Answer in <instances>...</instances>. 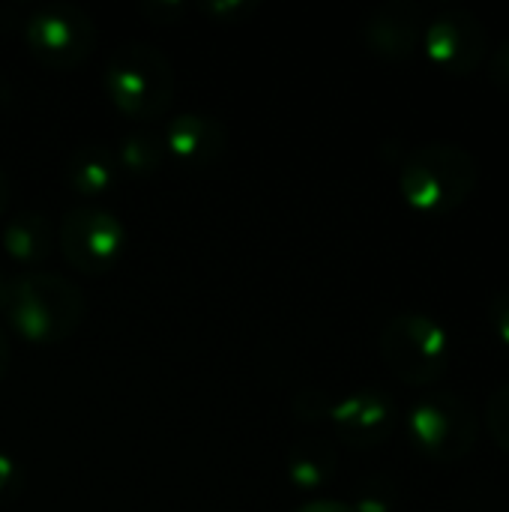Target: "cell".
Masks as SVG:
<instances>
[{"instance_id":"obj_15","label":"cell","mask_w":509,"mask_h":512,"mask_svg":"<svg viewBox=\"0 0 509 512\" xmlns=\"http://www.w3.org/2000/svg\"><path fill=\"white\" fill-rule=\"evenodd\" d=\"M117 165L120 171L126 174H135V177H144V174H153L162 168L168 150H165V138L153 129H135L129 135L120 138V147H117Z\"/></svg>"},{"instance_id":"obj_20","label":"cell","mask_w":509,"mask_h":512,"mask_svg":"<svg viewBox=\"0 0 509 512\" xmlns=\"http://www.w3.org/2000/svg\"><path fill=\"white\" fill-rule=\"evenodd\" d=\"M258 9V0H210V3H201V12L219 18V21H237V18H246L249 12Z\"/></svg>"},{"instance_id":"obj_16","label":"cell","mask_w":509,"mask_h":512,"mask_svg":"<svg viewBox=\"0 0 509 512\" xmlns=\"http://www.w3.org/2000/svg\"><path fill=\"white\" fill-rule=\"evenodd\" d=\"M483 426L492 435V441L509 456V381L489 393L483 408Z\"/></svg>"},{"instance_id":"obj_17","label":"cell","mask_w":509,"mask_h":512,"mask_svg":"<svg viewBox=\"0 0 509 512\" xmlns=\"http://www.w3.org/2000/svg\"><path fill=\"white\" fill-rule=\"evenodd\" d=\"M396 507V489L384 477H372L357 486L351 510L354 512H393Z\"/></svg>"},{"instance_id":"obj_7","label":"cell","mask_w":509,"mask_h":512,"mask_svg":"<svg viewBox=\"0 0 509 512\" xmlns=\"http://www.w3.org/2000/svg\"><path fill=\"white\" fill-rule=\"evenodd\" d=\"M57 246L63 258L84 276H102L117 267L126 249L123 222L96 204L72 207L57 228Z\"/></svg>"},{"instance_id":"obj_1","label":"cell","mask_w":509,"mask_h":512,"mask_svg":"<svg viewBox=\"0 0 509 512\" xmlns=\"http://www.w3.org/2000/svg\"><path fill=\"white\" fill-rule=\"evenodd\" d=\"M477 156L453 141L414 147L399 165V192L408 207L426 216H447L477 189Z\"/></svg>"},{"instance_id":"obj_12","label":"cell","mask_w":509,"mask_h":512,"mask_svg":"<svg viewBox=\"0 0 509 512\" xmlns=\"http://www.w3.org/2000/svg\"><path fill=\"white\" fill-rule=\"evenodd\" d=\"M57 237L45 213L24 210L3 222V252L21 267H39L48 261Z\"/></svg>"},{"instance_id":"obj_9","label":"cell","mask_w":509,"mask_h":512,"mask_svg":"<svg viewBox=\"0 0 509 512\" xmlns=\"http://www.w3.org/2000/svg\"><path fill=\"white\" fill-rule=\"evenodd\" d=\"M330 423L342 444L351 450H375L396 432L399 411L390 393L366 387L339 402H333Z\"/></svg>"},{"instance_id":"obj_21","label":"cell","mask_w":509,"mask_h":512,"mask_svg":"<svg viewBox=\"0 0 509 512\" xmlns=\"http://www.w3.org/2000/svg\"><path fill=\"white\" fill-rule=\"evenodd\" d=\"M489 324H492L495 336L509 348V288H501L498 294H492V300H489Z\"/></svg>"},{"instance_id":"obj_24","label":"cell","mask_w":509,"mask_h":512,"mask_svg":"<svg viewBox=\"0 0 509 512\" xmlns=\"http://www.w3.org/2000/svg\"><path fill=\"white\" fill-rule=\"evenodd\" d=\"M294 512H354L351 504L345 501H333V498H315V501H306L300 504Z\"/></svg>"},{"instance_id":"obj_19","label":"cell","mask_w":509,"mask_h":512,"mask_svg":"<svg viewBox=\"0 0 509 512\" xmlns=\"http://www.w3.org/2000/svg\"><path fill=\"white\" fill-rule=\"evenodd\" d=\"M24 489V468L9 453H0V507L12 504Z\"/></svg>"},{"instance_id":"obj_23","label":"cell","mask_w":509,"mask_h":512,"mask_svg":"<svg viewBox=\"0 0 509 512\" xmlns=\"http://www.w3.org/2000/svg\"><path fill=\"white\" fill-rule=\"evenodd\" d=\"M141 12L150 15V18L159 21V24H168V21H174L177 15H183L186 6H183L180 0H171V3H168V0H159V3H144Z\"/></svg>"},{"instance_id":"obj_6","label":"cell","mask_w":509,"mask_h":512,"mask_svg":"<svg viewBox=\"0 0 509 512\" xmlns=\"http://www.w3.org/2000/svg\"><path fill=\"white\" fill-rule=\"evenodd\" d=\"M24 45L48 69H75L96 48V24L78 3H42L24 18Z\"/></svg>"},{"instance_id":"obj_22","label":"cell","mask_w":509,"mask_h":512,"mask_svg":"<svg viewBox=\"0 0 509 512\" xmlns=\"http://www.w3.org/2000/svg\"><path fill=\"white\" fill-rule=\"evenodd\" d=\"M489 78L495 81V87L509 96V39H501L489 57Z\"/></svg>"},{"instance_id":"obj_27","label":"cell","mask_w":509,"mask_h":512,"mask_svg":"<svg viewBox=\"0 0 509 512\" xmlns=\"http://www.w3.org/2000/svg\"><path fill=\"white\" fill-rule=\"evenodd\" d=\"M6 285H9V279H3V273H0V312L6 306Z\"/></svg>"},{"instance_id":"obj_10","label":"cell","mask_w":509,"mask_h":512,"mask_svg":"<svg viewBox=\"0 0 509 512\" xmlns=\"http://www.w3.org/2000/svg\"><path fill=\"white\" fill-rule=\"evenodd\" d=\"M426 15L414 0H387L363 21V42L384 60H408L423 45Z\"/></svg>"},{"instance_id":"obj_8","label":"cell","mask_w":509,"mask_h":512,"mask_svg":"<svg viewBox=\"0 0 509 512\" xmlns=\"http://www.w3.org/2000/svg\"><path fill=\"white\" fill-rule=\"evenodd\" d=\"M423 51L441 72L471 75L489 54V30L471 9L447 6L426 21Z\"/></svg>"},{"instance_id":"obj_18","label":"cell","mask_w":509,"mask_h":512,"mask_svg":"<svg viewBox=\"0 0 509 512\" xmlns=\"http://www.w3.org/2000/svg\"><path fill=\"white\" fill-rule=\"evenodd\" d=\"M333 402H336V399H330V393L309 387V390H303V393L294 399V408H291V411H294V417L303 420V423H321V420H330Z\"/></svg>"},{"instance_id":"obj_11","label":"cell","mask_w":509,"mask_h":512,"mask_svg":"<svg viewBox=\"0 0 509 512\" xmlns=\"http://www.w3.org/2000/svg\"><path fill=\"white\" fill-rule=\"evenodd\" d=\"M165 150L180 168H210L228 150V126L210 114H177L165 129Z\"/></svg>"},{"instance_id":"obj_2","label":"cell","mask_w":509,"mask_h":512,"mask_svg":"<svg viewBox=\"0 0 509 512\" xmlns=\"http://www.w3.org/2000/svg\"><path fill=\"white\" fill-rule=\"evenodd\" d=\"M12 330L33 345H57L69 339L87 312L84 294L60 273L27 270L9 279L6 306Z\"/></svg>"},{"instance_id":"obj_13","label":"cell","mask_w":509,"mask_h":512,"mask_svg":"<svg viewBox=\"0 0 509 512\" xmlns=\"http://www.w3.org/2000/svg\"><path fill=\"white\" fill-rule=\"evenodd\" d=\"M285 468H288V480L297 489L315 492V489H324L336 477L339 453H336V447L327 438L309 435V438H300L288 450V465Z\"/></svg>"},{"instance_id":"obj_26","label":"cell","mask_w":509,"mask_h":512,"mask_svg":"<svg viewBox=\"0 0 509 512\" xmlns=\"http://www.w3.org/2000/svg\"><path fill=\"white\" fill-rule=\"evenodd\" d=\"M6 207H9V174L0 168V219L6 213Z\"/></svg>"},{"instance_id":"obj_4","label":"cell","mask_w":509,"mask_h":512,"mask_svg":"<svg viewBox=\"0 0 509 512\" xmlns=\"http://www.w3.org/2000/svg\"><path fill=\"white\" fill-rule=\"evenodd\" d=\"M378 351L387 369L411 387H432L450 369V333L426 312L393 315L378 336Z\"/></svg>"},{"instance_id":"obj_5","label":"cell","mask_w":509,"mask_h":512,"mask_svg":"<svg viewBox=\"0 0 509 512\" xmlns=\"http://www.w3.org/2000/svg\"><path fill=\"white\" fill-rule=\"evenodd\" d=\"M408 438L429 462L465 459L480 435V420L471 402L453 390H429L408 411Z\"/></svg>"},{"instance_id":"obj_14","label":"cell","mask_w":509,"mask_h":512,"mask_svg":"<svg viewBox=\"0 0 509 512\" xmlns=\"http://www.w3.org/2000/svg\"><path fill=\"white\" fill-rule=\"evenodd\" d=\"M117 177H120L117 156L102 144H84L66 162V183L84 198H99L111 192Z\"/></svg>"},{"instance_id":"obj_25","label":"cell","mask_w":509,"mask_h":512,"mask_svg":"<svg viewBox=\"0 0 509 512\" xmlns=\"http://www.w3.org/2000/svg\"><path fill=\"white\" fill-rule=\"evenodd\" d=\"M9 339H6V333L0 330V381L6 378V372H9Z\"/></svg>"},{"instance_id":"obj_3","label":"cell","mask_w":509,"mask_h":512,"mask_svg":"<svg viewBox=\"0 0 509 512\" xmlns=\"http://www.w3.org/2000/svg\"><path fill=\"white\" fill-rule=\"evenodd\" d=\"M102 84L111 105L129 120H156L174 99L171 60L147 42H120L102 69Z\"/></svg>"}]
</instances>
